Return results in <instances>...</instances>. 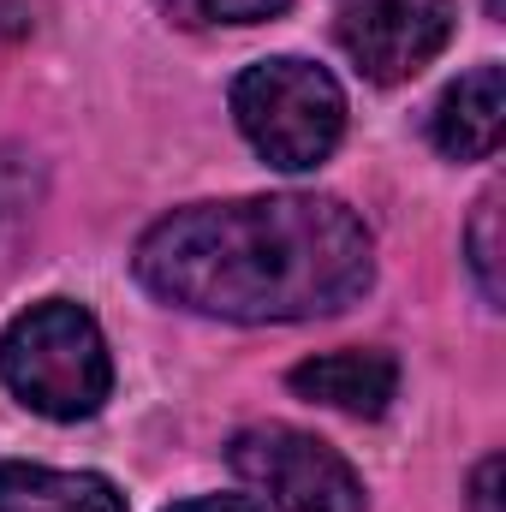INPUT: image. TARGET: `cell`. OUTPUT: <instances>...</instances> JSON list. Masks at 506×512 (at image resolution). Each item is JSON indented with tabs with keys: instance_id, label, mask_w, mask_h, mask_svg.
I'll use <instances>...</instances> for the list:
<instances>
[{
	"instance_id": "6da1fadb",
	"label": "cell",
	"mask_w": 506,
	"mask_h": 512,
	"mask_svg": "<svg viewBox=\"0 0 506 512\" xmlns=\"http://www.w3.org/2000/svg\"><path fill=\"white\" fill-rule=\"evenodd\" d=\"M137 280L221 322H310L370 292L376 245L340 197L191 203L137 239Z\"/></svg>"
},
{
	"instance_id": "7a4b0ae2",
	"label": "cell",
	"mask_w": 506,
	"mask_h": 512,
	"mask_svg": "<svg viewBox=\"0 0 506 512\" xmlns=\"http://www.w3.org/2000/svg\"><path fill=\"white\" fill-rule=\"evenodd\" d=\"M0 382L30 411L54 423L96 417L114 393V358L96 328V316L72 298H42L0 334Z\"/></svg>"
},
{
	"instance_id": "3957f363",
	"label": "cell",
	"mask_w": 506,
	"mask_h": 512,
	"mask_svg": "<svg viewBox=\"0 0 506 512\" xmlns=\"http://www.w3.org/2000/svg\"><path fill=\"white\" fill-rule=\"evenodd\" d=\"M233 120L268 167L304 173V167H322L340 149L346 90L316 60H292V54L256 60L233 78Z\"/></svg>"
},
{
	"instance_id": "277c9868",
	"label": "cell",
	"mask_w": 506,
	"mask_h": 512,
	"mask_svg": "<svg viewBox=\"0 0 506 512\" xmlns=\"http://www.w3.org/2000/svg\"><path fill=\"white\" fill-rule=\"evenodd\" d=\"M233 471L280 512H364V477L340 447L292 423H256L227 447Z\"/></svg>"
},
{
	"instance_id": "5b68a950",
	"label": "cell",
	"mask_w": 506,
	"mask_h": 512,
	"mask_svg": "<svg viewBox=\"0 0 506 512\" xmlns=\"http://www.w3.org/2000/svg\"><path fill=\"white\" fill-rule=\"evenodd\" d=\"M453 30V0H364L340 18V48L370 84H405L453 42Z\"/></svg>"
},
{
	"instance_id": "8992f818",
	"label": "cell",
	"mask_w": 506,
	"mask_h": 512,
	"mask_svg": "<svg viewBox=\"0 0 506 512\" xmlns=\"http://www.w3.org/2000/svg\"><path fill=\"white\" fill-rule=\"evenodd\" d=\"M501 131H506V72L495 60H483L459 84H447L435 114H429L435 149L453 155V161H489L501 149Z\"/></svg>"
},
{
	"instance_id": "52a82bcc",
	"label": "cell",
	"mask_w": 506,
	"mask_h": 512,
	"mask_svg": "<svg viewBox=\"0 0 506 512\" xmlns=\"http://www.w3.org/2000/svg\"><path fill=\"white\" fill-rule=\"evenodd\" d=\"M286 382L310 405H328L346 417H381L387 399L399 393V364L387 352H322V358H304Z\"/></svg>"
},
{
	"instance_id": "ba28073f",
	"label": "cell",
	"mask_w": 506,
	"mask_h": 512,
	"mask_svg": "<svg viewBox=\"0 0 506 512\" xmlns=\"http://www.w3.org/2000/svg\"><path fill=\"white\" fill-rule=\"evenodd\" d=\"M0 512H126V495L96 471H48V465H0Z\"/></svg>"
},
{
	"instance_id": "9c48e42d",
	"label": "cell",
	"mask_w": 506,
	"mask_h": 512,
	"mask_svg": "<svg viewBox=\"0 0 506 512\" xmlns=\"http://www.w3.org/2000/svg\"><path fill=\"white\" fill-rule=\"evenodd\" d=\"M465 251H471V274L483 286L489 304L506 298V280H501V191H483L471 227H465Z\"/></svg>"
},
{
	"instance_id": "30bf717a",
	"label": "cell",
	"mask_w": 506,
	"mask_h": 512,
	"mask_svg": "<svg viewBox=\"0 0 506 512\" xmlns=\"http://www.w3.org/2000/svg\"><path fill=\"white\" fill-rule=\"evenodd\" d=\"M292 0H161V12L173 24H262V18H280Z\"/></svg>"
},
{
	"instance_id": "8fae6325",
	"label": "cell",
	"mask_w": 506,
	"mask_h": 512,
	"mask_svg": "<svg viewBox=\"0 0 506 512\" xmlns=\"http://www.w3.org/2000/svg\"><path fill=\"white\" fill-rule=\"evenodd\" d=\"M501 477H506V459L489 453V459L477 465V477H471V512H506L501 507Z\"/></svg>"
},
{
	"instance_id": "7c38bea8",
	"label": "cell",
	"mask_w": 506,
	"mask_h": 512,
	"mask_svg": "<svg viewBox=\"0 0 506 512\" xmlns=\"http://www.w3.org/2000/svg\"><path fill=\"white\" fill-rule=\"evenodd\" d=\"M167 512H262L256 501H245V495H203V501H179V507Z\"/></svg>"
}]
</instances>
